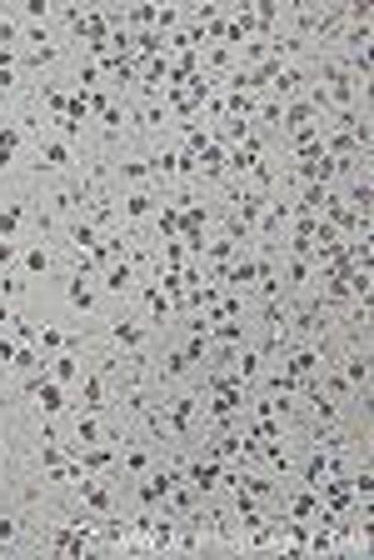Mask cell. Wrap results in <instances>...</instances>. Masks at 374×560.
Here are the masks:
<instances>
[{"label": "cell", "mask_w": 374, "mask_h": 560, "mask_svg": "<svg viewBox=\"0 0 374 560\" xmlns=\"http://www.w3.org/2000/svg\"><path fill=\"white\" fill-rule=\"evenodd\" d=\"M15 260H20V245H15V241H0V270H11Z\"/></svg>", "instance_id": "44dd1931"}, {"label": "cell", "mask_w": 374, "mask_h": 560, "mask_svg": "<svg viewBox=\"0 0 374 560\" xmlns=\"http://www.w3.org/2000/svg\"><path fill=\"white\" fill-rule=\"evenodd\" d=\"M11 320H15V306L11 301H0V331H11Z\"/></svg>", "instance_id": "7402d4cb"}, {"label": "cell", "mask_w": 374, "mask_h": 560, "mask_svg": "<svg viewBox=\"0 0 374 560\" xmlns=\"http://www.w3.org/2000/svg\"><path fill=\"white\" fill-rule=\"evenodd\" d=\"M160 210V195H155V185H135L130 195H120V216L130 220V226H140V220H150Z\"/></svg>", "instance_id": "5b68a950"}, {"label": "cell", "mask_w": 374, "mask_h": 560, "mask_svg": "<svg viewBox=\"0 0 374 560\" xmlns=\"http://www.w3.org/2000/svg\"><path fill=\"white\" fill-rule=\"evenodd\" d=\"M85 205H90L85 180H80V170H70V176L55 185V195H50V210H55V216H80Z\"/></svg>", "instance_id": "3957f363"}, {"label": "cell", "mask_w": 374, "mask_h": 560, "mask_svg": "<svg viewBox=\"0 0 374 560\" xmlns=\"http://www.w3.org/2000/svg\"><path fill=\"white\" fill-rule=\"evenodd\" d=\"M75 410H95V416H105V410H115V391H110V370H85L80 375V400H75Z\"/></svg>", "instance_id": "7a4b0ae2"}, {"label": "cell", "mask_w": 374, "mask_h": 560, "mask_svg": "<svg viewBox=\"0 0 374 560\" xmlns=\"http://www.w3.org/2000/svg\"><path fill=\"white\" fill-rule=\"evenodd\" d=\"M349 210H354V216H370V205H374V180H370V170H360V176L349 180Z\"/></svg>", "instance_id": "4fadbf2b"}, {"label": "cell", "mask_w": 374, "mask_h": 560, "mask_svg": "<svg viewBox=\"0 0 374 560\" xmlns=\"http://www.w3.org/2000/svg\"><path fill=\"white\" fill-rule=\"evenodd\" d=\"M65 245H70V255H80V251H95V245H100V226H90L85 216H70V230H65Z\"/></svg>", "instance_id": "8fae6325"}, {"label": "cell", "mask_w": 374, "mask_h": 560, "mask_svg": "<svg viewBox=\"0 0 374 560\" xmlns=\"http://www.w3.org/2000/svg\"><path fill=\"white\" fill-rule=\"evenodd\" d=\"M140 301H145V310H150V320H170L175 316V306H170V295L160 291V280H145V285H140Z\"/></svg>", "instance_id": "7c38bea8"}, {"label": "cell", "mask_w": 374, "mask_h": 560, "mask_svg": "<svg viewBox=\"0 0 374 560\" xmlns=\"http://www.w3.org/2000/svg\"><path fill=\"white\" fill-rule=\"evenodd\" d=\"M65 306H70L75 316H95V306H100L95 285H90L85 276H70V285H65Z\"/></svg>", "instance_id": "9c48e42d"}, {"label": "cell", "mask_w": 374, "mask_h": 560, "mask_svg": "<svg viewBox=\"0 0 374 560\" xmlns=\"http://www.w3.org/2000/svg\"><path fill=\"white\" fill-rule=\"evenodd\" d=\"M180 481H190L199 496H215V490H220V460H210V456L185 460V465H180Z\"/></svg>", "instance_id": "277c9868"}, {"label": "cell", "mask_w": 374, "mask_h": 560, "mask_svg": "<svg viewBox=\"0 0 374 560\" xmlns=\"http://www.w3.org/2000/svg\"><path fill=\"white\" fill-rule=\"evenodd\" d=\"M20 61L30 65V70H50V65L61 61V45L50 40V45H36V51H20Z\"/></svg>", "instance_id": "ac0fdd59"}, {"label": "cell", "mask_w": 374, "mask_h": 560, "mask_svg": "<svg viewBox=\"0 0 374 560\" xmlns=\"http://www.w3.org/2000/svg\"><path fill=\"white\" fill-rule=\"evenodd\" d=\"M75 490H80V506H85V510H95V515H115V490L105 485V475H85Z\"/></svg>", "instance_id": "8992f818"}, {"label": "cell", "mask_w": 374, "mask_h": 560, "mask_svg": "<svg viewBox=\"0 0 374 560\" xmlns=\"http://www.w3.org/2000/svg\"><path fill=\"white\" fill-rule=\"evenodd\" d=\"M30 291V280L25 276H11V270H0V301H20Z\"/></svg>", "instance_id": "d6986e66"}, {"label": "cell", "mask_w": 374, "mask_h": 560, "mask_svg": "<svg viewBox=\"0 0 374 560\" xmlns=\"http://www.w3.org/2000/svg\"><path fill=\"white\" fill-rule=\"evenodd\" d=\"M5 120H11V115H5V111H0V126H5Z\"/></svg>", "instance_id": "cb8c5ba5"}, {"label": "cell", "mask_w": 374, "mask_h": 560, "mask_svg": "<svg viewBox=\"0 0 374 560\" xmlns=\"http://www.w3.org/2000/svg\"><path fill=\"white\" fill-rule=\"evenodd\" d=\"M50 381L75 385V381H80V356H70V350H61V356H50Z\"/></svg>", "instance_id": "9a60e30c"}, {"label": "cell", "mask_w": 374, "mask_h": 560, "mask_svg": "<svg viewBox=\"0 0 374 560\" xmlns=\"http://www.w3.org/2000/svg\"><path fill=\"white\" fill-rule=\"evenodd\" d=\"M95 280H100L110 295H130V291H135V280H140V270L130 266V260H110V266L100 270Z\"/></svg>", "instance_id": "52a82bcc"}, {"label": "cell", "mask_w": 374, "mask_h": 560, "mask_svg": "<svg viewBox=\"0 0 374 560\" xmlns=\"http://www.w3.org/2000/svg\"><path fill=\"white\" fill-rule=\"evenodd\" d=\"M150 465H155V456H150L145 446H130V441H125L120 465H115V471H125V475H150Z\"/></svg>", "instance_id": "5bb4252c"}, {"label": "cell", "mask_w": 374, "mask_h": 560, "mask_svg": "<svg viewBox=\"0 0 374 560\" xmlns=\"http://www.w3.org/2000/svg\"><path fill=\"white\" fill-rule=\"evenodd\" d=\"M115 176H120V180H130V185H150V166H145V155L115 161Z\"/></svg>", "instance_id": "2e32d148"}, {"label": "cell", "mask_w": 374, "mask_h": 560, "mask_svg": "<svg viewBox=\"0 0 374 560\" xmlns=\"http://www.w3.org/2000/svg\"><path fill=\"white\" fill-rule=\"evenodd\" d=\"M15 535H20V515H11V510H0V546H11Z\"/></svg>", "instance_id": "ffe728a7"}, {"label": "cell", "mask_w": 374, "mask_h": 560, "mask_svg": "<svg viewBox=\"0 0 374 560\" xmlns=\"http://www.w3.org/2000/svg\"><path fill=\"white\" fill-rule=\"evenodd\" d=\"M0 395H5V370H0Z\"/></svg>", "instance_id": "603a6c76"}, {"label": "cell", "mask_w": 374, "mask_h": 560, "mask_svg": "<svg viewBox=\"0 0 374 560\" xmlns=\"http://www.w3.org/2000/svg\"><path fill=\"white\" fill-rule=\"evenodd\" d=\"M145 341H150V331L140 325V320L115 316V325H110V345H115V350H145Z\"/></svg>", "instance_id": "ba28073f"}, {"label": "cell", "mask_w": 374, "mask_h": 560, "mask_svg": "<svg viewBox=\"0 0 374 560\" xmlns=\"http://www.w3.org/2000/svg\"><path fill=\"white\" fill-rule=\"evenodd\" d=\"M339 375L364 395V385H370V350H364V345H349V356L339 360Z\"/></svg>", "instance_id": "30bf717a"}, {"label": "cell", "mask_w": 374, "mask_h": 560, "mask_svg": "<svg viewBox=\"0 0 374 560\" xmlns=\"http://www.w3.org/2000/svg\"><path fill=\"white\" fill-rule=\"evenodd\" d=\"M70 170H80V155H75V145H65L61 136L36 140V161H30V176H70Z\"/></svg>", "instance_id": "6da1fadb"}, {"label": "cell", "mask_w": 374, "mask_h": 560, "mask_svg": "<svg viewBox=\"0 0 374 560\" xmlns=\"http://www.w3.org/2000/svg\"><path fill=\"white\" fill-rule=\"evenodd\" d=\"M20 270H25V276H45V270H50V251H45V245H25V251H20Z\"/></svg>", "instance_id": "e0dca14e"}]
</instances>
